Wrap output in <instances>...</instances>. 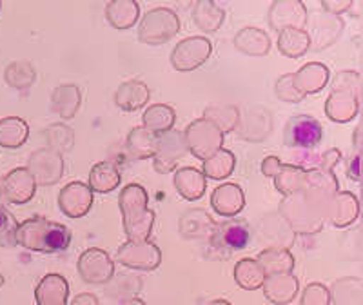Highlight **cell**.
<instances>
[{"label": "cell", "instance_id": "cell-27", "mask_svg": "<svg viewBox=\"0 0 363 305\" xmlns=\"http://www.w3.org/2000/svg\"><path fill=\"white\" fill-rule=\"evenodd\" d=\"M128 149L135 158L153 157L157 149V135L145 128H135L128 138Z\"/></svg>", "mask_w": 363, "mask_h": 305}, {"label": "cell", "instance_id": "cell-6", "mask_svg": "<svg viewBox=\"0 0 363 305\" xmlns=\"http://www.w3.org/2000/svg\"><path fill=\"white\" fill-rule=\"evenodd\" d=\"M322 124L309 115H296L285 124L284 142L287 148L313 149L322 142Z\"/></svg>", "mask_w": 363, "mask_h": 305}, {"label": "cell", "instance_id": "cell-20", "mask_svg": "<svg viewBox=\"0 0 363 305\" xmlns=\"http://www.w3.org/2000/svg\"><path fill=\"white\" fill-rule=\"evenodd\" d=\"M120 186V171L111 160L93 165L89 173V189L96 193H111Z\"/></svg>", "mask_w": 363, "mask_h": 305}, {"label": "cell", "instance_id": "cell-3", "mask_svg": "<svg viewBox=\"0 0 363 305\" xmlns=\"http://www.w3.org/2000/svg\"><path fill=\"white\" fill-rule=\"evenodd\" d=\"M184 138H186L187 148L191 149L194 157H199L200 160H207L216 151L222 149L223 131L220 128H216L213 122L202 118L193 122L184 131Z\"/></svg>", "mask_w": 363, "mask_h": 305}, {"label": "cell", "instance_id": "cell-28", "mask_svg": "<svg viewBox=\"0 0 363 305\" xmlns=\"http://www.w3.org/2000/svg\"><path fill=\"white\" fill-rule=\"evenodd\" d=\"M285 31L280 33V40H278V48L287 57H298L303 55L309 50V37L307 33L300 31L298 28H284Z\"/></svg>", "mask_w": 363, "mask_h": 305}, {"label": "cell", "instance_id": "cell-10", "mask_svg": "<svg viewBox=\"0 0 363 305\" xmlns=\"http://www.w3.org/2000/svg\"><path fill=\"white\" fill-rule=\"evenodd\" d=\"M113 265L111 258L102 249H87L79 258V272L84 282L87 284H108L113 278Z\"/></svg>", "mask_w": 363, "mask_h": 305}, {"label": "cell", "instance_id": "cell-14", "mask_svg": "<svg viewBox=\"0 0 363 305\" xmlns=\"http://www.w3.org/2000/svg\"><path fill=\"white\" fill-rule=\"evenodd\" d=\"M35 298L38 305H67L69 284L62 274L50 272L38 282L35 289Z\"/></svg>", "mask_w": 363, "mask_h": 305}, {"label": "cell", "instance_id": "cell-7", "mask_svg": "<svg viewBox=\"0 0 363 305\" xmlns=\"http://www.w3.org/2000/svg\"><path fill=\"white\" fill-rule=\"evenodd\" d=\"M213 51V44L203 37H189L178 42L171 53V64L178 71H193L202 66Z\"/></svg>", "mask_w": 363, "mask_h": 305}, {"label": "cell", "instance_id": "cell-15", "mask_svg": "<svg viewBox=\"0 0 363 305\" xmlns=\"http://www.w3.org/2000/svg\"><path fill=\"white\" fill-rule=\"evenodd\" d=\"M211 204L220 216L231 218L245 207L244 191L235 184H223L215 189V193L211 196Z\"/></svg>", "mask_w": 363, "mask_h": 305}, {"label": "cell", "instance_id": "cell-1", "mask_svg": "<svg viewBox=\"0 0 363 305\" xmlns=\"http://www.w3.org/2000/svg\"><path fill=\"white\" fill-rule=\"evenodd\" d=\"M17 243L28 251L55 255L69 248L71 231L64 223L51 222L44 216H33L18 223Z\"/></svg>", "mask_w": 363, "mask_h": 305}, {"label": "cell", "instance_id": "cell-34", "mask_svg": "<svg viewBox=\"0 0 363 305\" xmlns=\"http://www.w3.org/2000/svg\"><path fill=\"white\" fill-rule=\"evenodd\" d=\"M71 305H100V301L95 294L84 293V294H79V296L74 298L73 304Z\"/></svg>", "mask_w": 363, "mask_h": 305}, {"label": "cell", "instance_id": "cell-30", "mask_svg": "<svg viewBox=\"0 0 363 305\" xmlns=\"http://www.w3.org/2000/svg\"><path fill=\"white\" fill-rule=\"evenodd\" d=\"M223 21V11L213 2H200L194 9V24L207 33H215Z\"/></svg>", "mask_w": 363, "mask_h": 305}, {"label": "cell", "instance_id": "cell-32", "mask_svg": "<svg viewBox=\"0 0 363 305\" xmlns=\"http://www.w3.org/2000/svg\"><path fill=\"white\" fill-rule=\"evenodd\" d=\"M48 136H50L51 148H58L62 151H69L73 148V133L66 126H53V128L48 129Z\"/></svg>", "mask_w": 363, "mask_h": 305}, {"label": "cell", "instance_id": "cell-18", "mask_svg": "<svg viewBox=\"0 0 363 305\" xmlns=\"http://www.w3.org/2000/svg\"><path fill=\"white\" fill-rule=\"evenodd\" d=\"M174 186L186 200H199L206 193V177L194 167H184L174 174Z\"/></svg>", "mask_w": 363, "mask_h": 305}, {"label": "cell", "instance_id": "cell-22", "mask_svg": "<svg viewBox=\"0 0 363 305\" xmlns=\"http://www.w3.org/2000/svg\"><path fill=\"white\" fill-rule=\"evenodd\" d=\"M138 15H140V8L135 0H116L106 8L108 22L116 29L131 28L138 21Z\"/></svg>", "mask_w": 363, "mask_h": 305}, {"label": "cell", "instance_id": "cell-33", "mask_svg": "<svg viewBox=\"0 0 363 305\" xmlns=\"http://www.w3.org/2000/svg\"><path fill=\"white\" fill-rule=\"evenodd\" d=\"M330 293L329 289L322 284L307 285L301 296V305H329Z\"/></svg>", "mask_w": 363, "mask_h": 305}, {"label": "cell", "instance_id": "cell-21", "mask_svg": "<svg viewBox=\"0 0 363 305\" xmlns=\"http://www.w3.org/2000/svg\"><path fill=\"white\" fill-rule=\"evenodd\" d=\"M359 213L358 200L349 193H338L335 200L329 204V218L335 226H349L356 220Z\"/></svg>", "mask_w": 363, "mask_h": 305}, {"label": "cell", "instance_id": "cell-29", "mask_svg": "<svg viewBox=\"0 0 363 305\" xmlns=\"http://www.w3.org/2000/svg\"><path fill=\"white\" fill-rule=\"evenodd\" d=\"M233 170H235V155L225 151V149H220L213 157L203 160V173L209 178H215V180L229 177Z\"/></svg>", "mask_w": 363, "mask_h": 305}, {"label": "cell", "instance_id": "cell-26", "mask_svg": "<svg viewBox=\"0 0 363 305\" xmlns=\"http://www.w3.org/2000/svg\"><path fill=\"white\" fill-rule=\"evenodd\" d=\"M174 120H177V116L169 106H153L144 113V126L142 128H145L153 135H158V133L164 135V133L171 131Z\"/></svg>", "mask_w": 363, "mask_h": 305}, {"label": "cell", "instance_id": "cell-24", "mask_svg": "<svg viewBox=\"0 0 363 305\" xmlns=\"http://www.w3.org/2000/svg\"><path fill=\"white\" fill-rule=\"evenodd\" d=\"M258 264L264 269L265 277L278 272H291L294 269V258L287 249H265L258 256Z\"/></svg>", "mask_w": 363, "mask_h": 305}, {"label": "cell", "instance_id": "cell-8", "mask_svg": "<svg viewBox=\"0 0 363 305\" xmlns=\"http://www.w3.org/2000/svg\"><path fill=\"white\" fill-rule=\"evenodd\" d=\"M187 144L182 131H167L157 138V149H155V170L158 173H169L174 165L186 157Z\"/></svg>", "mask_w": 363, "mask_h": 305}, {"label": "cell", "instance_id": "cell-2", "mask_svg": "<svg viewBox=\"0 0 363 305\" xmlns=\"http://www.w3.org/2000/svg\"><path fill=\"white\" fill-rule=\"evenodd\" d=\"M124 231L129 240H147L153 233L155 211L147 207V193L138 184L125 187L118 198Z\"/></svg>", "mask_w": 363, "mask_h": 305}, {"label": "cell", "instance_id": "cell-13", "mask_svg": "<svg viewBox=\"0 0 363 305\" xmlns=\"http://www.w3.org/2000/svg\"><path fill=\"white\" fill-rule=\"evenodd\" d=\"M29 173L33 174L35 182L50 186L55 184L58 178L62 177V160L57 151H48L42 149L31 155V162H29Z\"/></svg>", "mask_w": 363, "mask_h": 305}, {"label": "cell", "instance_id": "cell-19", "mask_svg": "<svg viewBox=\"0 0 363 305\" xmlns=\"http://www.w3.org/2000/svg\"><path fill=\"white\" fill-rule=\"evenodd\" d=\"M213 227H215V222L202 209L186 211L180 218V233L186 238H203L211 235Z\"/></svg>", "mask_w": 363, "mask_h": 305}, {"label": "cell", "instance_id": "cell-9", "mask_svg": "<svg viewBox=\"0 0 363 305\" xmlns=\"http://www.w3.org/2000/svg\"><path fill=\"white\" fill-rule=\"evenodd\" d=\"M251 240V229L245 222L229 218L227 222H222L211 231V245L215 249H225L227 255L229 251H240L249 245Z\"/></svg>", "mask_w": 363, "mask_h": 305}, {"label": "cell", "instance_id": "cell-25", "mask_svg": "<svg viewBox=\"0 0 363 305\" xmlns=\"http://www.w3.org/2000/svg\"><path fill=\"white\" fill-rule=\"evenodd\" d=\"M235 280L242 289L255 291V289L264 285L265 272L258 262L252 260V258H244L235 265Z\"/></svg>", "mask_w": 363, "mask_h": 305}, {"label": "cell", "instance_id": "cell-31", "mask_svg": "<svg viewBox=\"0 0 363 305\" xmlns=\"http://www.w3.org/2000/svg\"><path fill=\"white\" fill-rule=\"evenodd\" d=\"M18 222L15 216L0 206V248H15L17 245Z\"/></svg>", "mask_w": 363, "mask_h": 305}, {"label": "cell", "instance_id": "cell-23", "mask_svg": "<svg viewBox=\"0 0 363 305\" xmlns=\"http://www.w3.org/2000/svg\"><path fill=\"white\" fill-rule=\"evenodd\" d=\"M29 126L18 116H8L0 120V145L8 149H17L28 140Z\"/></svg>", "mask_w": 363, "mask_h": 305}, {"label": "cell", "instance_id": "cell-17", "mask_svg": "<svg viewBox=\"0 0 363 305\" xmlns=\"http://www.w3.org/2000/svg\"><path fill=\"white\" fill-rule=\"evenodd\" d=\"M149 100V89L140 80H129L118 87L115 102L124 111H136Z\"/></svg>", "mask_w": 363, "mask_h": 305}, {"label": "cell", "instance_id": "cell-4", "mask_svg": "<svg viewBox=\"0 0 363 305\" xmlns=\"http://www.w3.org/2000/svg\"><path fill=\"white\" fill-rule=\"evenodd\" d=\"M178 29H180V22H178L177 13L173 9L157 8L151 9L144 17L138 37H140V40L147 42V44L158 45L174 37L178 33Z\"/></svg>", "mask_w": 363, "mask_h": 305}, {"label": "cell", "instance_id": "cell-11", "mask_svg": "<svg viewBox=\"0 0 363 305\" xmlns=\"http://www.w3.org/2000/svg\"><path fill=\"white\" fill-rule=\"evenodd\" d=\"M93 204V191L82 182H71L58 194V206L69 218H82Z\"/></svg>", "mask_w": 363, "mask_h": 305}, {"label": "cell", "instance_id": "cell-12", "mask_svg": "<svg viewBox=\"0 0 363 305\" xmlns=\"http://www.w3.org/2000/svg\"><path fill=\"white\" fill-rule=\"evenodd\" d=\"M35 191H37V182L29 170H24V167L13 170L2 180V196L15 206L28 204L35 196Z\"/></svg>", "mask_w": 363, "mask_h": 305}, {"label": "cell", "instance_id": "cell-5", "mask_svg": "<svg viewBox=\"0 0 363 305\" xmlns=\"http://www.w3.org/2000/svg\"><path fill=\"white\" fill-rule=\"evenodd\" d=\"M116 260L125 267L153 271L160 265L162 253L157 243H149L147 240H129L118 248Z\"/></svg>", "mask_w": 363, "mask_h": 305}, {"label": "cell", "instance_id": "cell-16", "mask_svg": "<svg viewBox=\"0 0 363 305\" xmlns=\"http://www.w3.org/2000/svg\"><path fill=\"white\" fill-rule=\"evenodd\" d=\"M264 293L272 304H289L298 294V280L291 272L269 274L264 280Z\"/></svg>", "mask_w": 363, "mask_h": 305}, {"label": "cell", "instance_id": "cell-36", "mask_svg": "<svg viewBox=\"0 0 363 305\" xmlns=\"http://www.w3.org/2000/svg\"><path fill=\"white\" fill-rule=\"evenodd\" d=\"M206 305H233V304L227 300H215V301H209V304H206Z\"/></svg>", "mask_w": 363, "mask_h": 305}, {"label": "cell", "instance_id": "cell-37", "mask_svg": "<svg viewBox=\"0 0 363 305\" xmlns=\"http://www.w3.org/2000/svg\"><path fill=\"white\" fill-rule=\"evenodd\" d=\"M4 285V278H2V274H0V287Z\"/></svg>", "mask_w": 363, "mask_h": 305}, {"label": "cell", "instance_id": "cell-35", "mask_svg": "<svg viewBox=\"0 0 363 305\" xmlns=\"http://www.w3.org/2000/svg\"><path fill=\"white\" fill-rule=\"evenodd\" d=\"M359 160H362V157H359V155L358 157L352 158V167L349 170V174H351L352 180H358V182L362 180V174H359V164H362V162Z\"/></svg>", "mask_w": 363, "mask_h": 305}]
</instances>
